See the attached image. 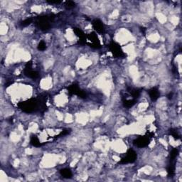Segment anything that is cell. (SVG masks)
Returning a JSON list of instances; mask_svg holds the SVG:
<instances>
[{
	"label": "cell",
	"instance_id": "6da1fadb",
	"mask_svg": "<svg viewBox=\"0 0 182 182\" xmlns=\"http://www.w3.org/2000/svg\"><path fill=\"white\" fill-rule=\"evenodd\" d=\"M54 19V16L53 14L50 15H45L38 17L36 19V24L37 26L42 31H47L51 28V24L50 21H53Z\"/></svg>",
	"mask_w": 182,
	"mask_h": 182
},
{
	"label": "cell",
	"instance_id": "7a4b0ae2",
	"mask_svg": "<svg viewBox=\"0 0 182 182\" xmlns=\"http://www.w3.org/2000/svg\"><path fill=\"white\" fill-rule=\"evenodd\" d=\"M109 48L115 58H122V57H124L125 55L120 45L117 44V42L111 41L110 45H109Z\"/></svg>",
	"mask_w": 182,
	"mask_h": 182
},
{
	"label": "cell",
	"instance_id": "3957f363",
	"mask_svg": "<svg viewBox=\"0 0 182 182\" xmlns=\"http://www.w3.org/2000/svg\"><path fill=\"white\" fill-rule=\"evenodd\" d=\"M151 137L150 135H144V136H140L138 138H137L136 140H134V145L135 147H139V148H144V147H147V146L150 144V140H151Z\"/></svg>",
	"mask_w": 182,
	"mask_h": 182
},
{
	"label": "cell",
	"instance_id": "277c9868",
	"mask_svg": "<svg viewBox=\"0 0 182 182\" xmlns=\"http://www.w3.org/2000/svg\"><path fill=\"white\" fill-rule=\"evenodd\" d=\"M67 90H68V93H69L71 95H75L78 96L80 98L82 99L86 98L87 97V94L85 93V92L82 91L76 84H72V85H71L70 86L68 87Z\"/></svg>",
	"mask_w": 182,
	"mask_h": 182
},
{
	"label": "cell",
	"instance_id": "5b68a950",
	"mask_svg": "<svg viewBox=\"0 0 182 182\" xmlns=\"http://www.w3.org/2000/svg\"><path fill=\"white\" fill-rule=\"evenodd\" d=\"M137 158V155L135 152L133 150H129L126 153V155L120 160V164H126L133 163L136 161Z\"/></svg>",
	"mask_w": 182,
	"mask_h": 182
},
{
	"label": "cell",
	"instance_id": "8992f818",
	"mask_svg": "<svg viewBox=\"0 0 182 182\" xmlns=\"http://www.w3.org/2000/svg\"><path fill=\"white\" fill-rule=\"evenodd\" d=\"M87 39L88 41V45L91 48H100L101 47L100 42L99 41V38L97 37V34L95 32H91L86 36Z\"/></svg>",
	"mask_w": 182,
	"mask_h": 182
},
{
	"label": "cell",
	"instance_id": "52a82bcc",
	"mask_svg": "<svg viewBox=\"0 0 182 182\" xmlns=\"http://www.w3.org/2000/svg\"><path fill=\"white\" fill-rule=\"evenodd\" d=\"M24 73L26 76L30 78H36L38 77V73L32 70V63L28 62L26 64L25 68L24 70Z\"/></svg>",
	"mask_w": 182,
	"mask_h": 182
},
{
	"label": "cell",
	"instance_id": "ba28073f",
	"mask_svg": "<svg viewBox=\"0 0 182 182\" xmlns=\"http://www.w3.org/2000/svg\"><path fill=\"white\" fill-rule=\"evenodd\" d=\"M92 25H93V28H94L95 31H96L99 34H103L105 32L104 24L100 19L93 20Z\"/></svg>",
	"mask_w": 182,
	"mask_h": 182
},
{
	"label": "cell",
	"instance_id": "9c48e42d",
	"mask_svg": "<svg viewBox=\"0 0 182 182\" xmlns=\"http://www.w3.org/2000/svg\"><path fill=\"white\" fill-rule=\"evenodd\" d=\"M73 31L75 35L79 38V44L81 45H84L85 44H86V36L82 30L80 29L79 28L75 27V28H73Z\"/></svg>",
	"mask_w": 182,
	"mask_h": 182
},
{
	"label": "cell",
	"instance_id": "30bf717a",
	"mask_svg": "<svg viewBox=\"0 0 182 182\" xmlns=\"http://www.w3.org/2000/svg\"><path fill=\"white\" fill-rule=\"evenodd\" d=\"M148 93L149 95H150V99H151L152 101H156V100L160 97L159 91L158 88H156V87L152 88L151 89L149 90Z\"/></svg>",
	"mask_w": 182,
	"mask_h": 182
},
{
	"label": "cell",
	"instance_id": "8fae6325",
	"mask_svg": "<svg viewBox=\"0 0 182 182\" xmlns=\"http://www.w3.org/2000/svg\"><path fill=\"white\" fill-rule=\"evenodd\" d=\"M60 174H61V175L65 179H71L73 176L72 171H71V169H69L68 168H65V169H61V171H60Z\"/></svg>",
	"mask_w": 182,
	"mask_h": 182
},
{
	"label": "cell",
	"instance_id": "7c38bea8",
	"mask_svg": "<svg viewBox=\"0 0 182 182\" xmlns=\"http://www.w3.org/2000/svg\"><path fill=\"white\" fill-rule=\"evenodd\" d=\"M167 172L169 177H174L175 174V161H170V164L167 169Z\"/></svg>",
	"mask_w": 182,
	"mask_h": 182
},
{
	"label": "cell",
	"instance_id": "4fadbf2b",
	"mask_svg": "<svg viewBox=\"0 0 182 182\" xmlns=\"http://www.w3.org/2000/svg\"><path fill=\"white\" fill-rule=\"evenodd\" d=\"M30 143H31L33 146L36 147H40V146L42 145V144H41V142H40L39 139H38V137L36 135L31 136V140H30Z\"/></svg>",
	"mask_w": 182,
	"mask_h": 182
},
{
	"label": "cell",
	"instance_id": "5bb4252c",
	"mask_svg": "<svg viewBox=\"0 0 182 182\" xmlns=\"http://www.w3.org/2000/svg\"><path fill=\"white\" fill-rule=\"evenodd\" d=\"M137 103V100L135 99H132V100H123V105L124 107H127V108H130L132 107V106H134V105Z\"/></svg>",
	"mask_w": 182,
	"mask_h": 182
},
{
	"label": "cell",
	"instance_id": "9a60e30c",
	"mask_svg": "<svg viewBox=\"0 0 182 182\" xmlns=\"http://www.w3.org/2000/svg\"><path fill=\"white\" fill-rule=\"evenodd\" d=\"M178 154H179L178 149H177V148L173 149V150L171 151V152H170V159H169V161H175L176 158L177 157Z\"/></svg>",
	"mask_w": 182,
	"mask_h": 182
},
{
	"label": "cell",
	"instance_id": "2e32d148",
	"mask_svg": "<svg viewBox=\"0 0 182 182\" xmlns=\"http://www.w3.org/2000/svg\"><path fill=\"white\" fill-rule=\"evenodd\" d=\"M129 89H130V91L129 92H130V94L132 95L133 99L137 100V99L140 97V91H139L138 89H134V88H129Z\"/></svg>",
	"mask_w": 182,
	"mask_h": 182
},
{
	"label": "cell",
	"instance_id": "e0dca14e",
	"mask_svg": "<svg viewBox=\"0 0 182 182\" xmlns=\"http://www.w3.org/2000/svg\"><path fill=\"white\" fill-rule=\"evenodd\" d=\"M76 7V4L74 1H67L65 2V7L67 9H71Z\"/></svg>",
	"mask_w": 182,
	"mask_h": 182
},
{
	"label": "cell",
	"instance_id": "ac0fdd59",
	"mask_svg": "<svg viewBox=\"0 0 182 182\" xmlns=\"http://www.w3.org/2000/svg\"><path fill=\"white\" fill-rule=\"evenodd\" d=\"M38 50L41 51H44L46 49V44L44 42V41H41L39 42V44H38Z\"/></svg>",
	"mask_w": 182,
	"mask_h": 182
},
{
	"label": "cell",
	"instance_id": "d6986e66",
	"mask_svg": "<svg viewBox=\"0 0 182 182\" xmlns=\"http://www.w3.org/2000/svg\"><path fill=\"white\" fill-rule=\"evenodd\" d=\"M31 23H32V19L29 18V19H26L21 21V22L20 23V25H21V26H27L30 25Z\"/></svg>",
	"mask_w": 182,
	"mask_h": 182
},
{
	"label": "cell",
	"instance_id": "ffe728a7",
	"mask_svg": "<svg viewBox=\"0 0 182 182\" xmlns=\"http://www.w3.org/2000/svg\"><path fill=\"white\" fill-rule=\"evenodd\" d=\"M170 134H171V136H172L173 137H174L176 140H179V139L181 138L180 135L178 134V132H177L175 130H172V129L170 130Z\"/></svg>",
	"mask_w": 182,
	"mask_h": 182
},
{
	"label": "cell",
	"instance_id": "44dd1931",
	"mask_svg": "<svg viewBox=\"0 0 182 182\" xmlns=\"http://www.w3.org/2000/svg\"><path fill=\"white\" fill-rule=\"evenodd\" d=\"M70 130H63L61 133L59 134V136H65L66 134H69L70 133Z\"/></svg>",
	"mask_w": 182,
	"mask_h": 182
},
{
	"label": "cell",
	"instance_id": "7402d4cb",
	"mask_svg": "<svg viewBox=\"0 0 182 182\" xmlns=\"http://www.w3.org/2000/svg\"><path fill=\"white\" fill-rule=\"evenodd\" d=\"M47 2L51 4H61V1H47Z\"/></svg>",
	"mask_w": 182,
	"mask_h": 182
}]
</instances>
